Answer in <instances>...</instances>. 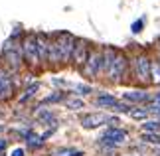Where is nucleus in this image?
I'll list each match as a JSON object with an SVG mask.
<instances>
[{
	"label": "nucleus",
	"mask_w": 160,
	"mask_h": 156,
	"mask_svg": "<svg viewBox=\"0 0 160 156\" xmlns=\"http://www.w3.org/2000/svg\"><path fill=\"white\" fill-rule=\"evenodd\" d=\"M107 123L111 124V127H117V124H119V118H117V117H109Z\"/></svg>",
	"instance_id": "nucleus-27"
},
{
	"label": "nucleus",
	"mask_w": 160,
	"mask_h": 156,
	"mask_svg": "<svg viewBox=\"0 0 160 156\" xmlns=\"http://www.w3.org/2000/svg\"><path fill=\"white\" fill-rule=\"evenodd\" d=\"M38 118H40V121H44L46 124H50V123H55V117H53V113H50V111H40Z\"/></svg>",
	"instance_id": "nucleus-23"
},
{
	"label": "nucleus",
	"mask_w": 160,
	"mask_h": 156,
	"mask_svg": "<svg viewBox=\"0 0 160 156\" xmlns=\"http://www.w3.org/2000/svg\"><path fill=\"white\" fill-rule=\"evenodd\" d=\"M2 130H4V127H2V124H0V133H2Z\"/></svg>",
	"instance_id": "nucleus-31"
},
{
	"label": "nucleus",
	"mask_w": 160,
	"mask_h": 156,
	"mask_svg": "<svg viewBox=\"0 0 160 156\" xmlns=\"http://www.w3.org/2000/svg\"><path fill=\"white\" fill-rule=\"evenodd\" d=\"M50 36L44 34V32H38L36 34V48H38V58H40V63L48 65V48H50Z\"/></svg>",
	"instance_id": "nucleus-10"
},
{
	"label": "nucleus",
	"mask_w": 160,
	"mask_h": 156,
	"mask_svg": "<svg viewBox=\"0 0 160 156\" xmlns=\"http://www.w3.org/2000/svg\"><path fill=\"white\" fill-rule=\"evenodd\" d=\"M6 146H8V142H6L4 138H0V154H4V150H6Z\"/></svg>",
	"instance_id": "nucleus-28"
},
{
	"label": "nucleus",
	"mask_w": 160,
	"mask_h": 156,
	"mask_svg": "<svg viewBox=\"0 0 160 156\" xmlns=\"http://www.w3.org/2000/svg\"><path fill=\"white\" fill-rule=\"evenodd\" d=\"M52 156H83V150H77V148H58V150H53Z\"/></svg>",
	"instance_id": "nucleus-15"
},
{
	"label": "nucleus",
	"mask_w": 160,
	"mask_h": 156,
	"mask_svg": "<svg viewBox=\"0 0 160 156\" xmlns=\"http://www.w3.org/2000/svg\"><path fill=\"white\" fill-rule=\"evenodd\" d=\"M93 91L89 85H81V83H77L75 85V93H79V95H89V93Z\"/></svg>",
	"instance_id": "nucleus-25"
},
{
	"label": "nucleus",
	"mask_w": 160,
	"mask_h": 156,
	"mask_svg": "<svg viewBox=\"0 0 160 156\" xmlns=\"http://www.w3.org/2000/svg\"><path fill=\"white\" fill-rule=\"evenodd\" d=\"M156 103H158V105H160V95H158V97H156Z\"/></svg>",
	"instance_id": "nucleus-30"
},
{
	"label": "nucleus",
	"mask_w": 160,
	"mask_h": 156,
	"mask_svg": "<svg viewBox=\"0 0 160 156\" xmlns=\"http://www.w3.org/2000/svg\"><path fill=\"white\" fill-rule=\"evenodd\" d=\"M111 109H113V111H117V113H128V111H131V107H128L127 103H119V101H117V103H115Z\"/></svg>",
	"instance_id": "nucleus-24"
},
{
	"label": "nucleus",
	"mask_w": 160,
	"mask_h": 156,
	"mask_svg": "<svg viewBox=\"0 0 160 156\" xmlns=\"http://www.w3.org/2000/svg\"><path fill=\"white\" fill-rule=\"evenodd\" d=\"M125 99L127 101H132V103H142L148 99V95H146V91H127Z\"/></svg>",
	"instance_id": "nucleus-13"
},
{
	"label": "nucleus",
	"mask_w": 160,
	"mask_h": 156,
	"mask_svg": "<svg viewBox=\"0 0 160 156\" xmlns=\"http://www.w3.org/2000/svg\"><path fill=\"white\" fill-rule=\"evenodd\" d=\"M140 30H142V20H138V22H134V24H132V32H134V34L140 32Z\"/></svg>",
	"instance_id": "nucleus-26"
},
{
	"label": "nucleus",
	"mask_w": 160,
	"mask_h": 156,
	"mask_svg": "<svg viewBox=\"0 0 160 156\" xmlns=\"http://www.w3.org/2000/svg\"><path fill=\"white\" fill-rule=\"evenodd\" d=\"M89 42H85V40H75V46H73V53H71V61L69 63H73L75 67H79L81 69L83 63H85V59H87V55H89Z\"/></svg>",
	"instance_id": "nucleus-6"
},
{
	"label": "nucleus",
	"mask_w": 160,
	"mask_h": 156,
	"mask_svg": "<svg viewBox=\"0 0 160 156\" xmlns=\"http://www.w3.org/2000/svg\"><path fill=\"white\" fill-rule=\"evenodd\" d=\"M26 142H28V146H30V148H34V150H36V148H40L42 144H44L42 136H38V134H32V133H30V134L26 136Z\"/></svg>",
	"instance_id": "nucleus-18"
},
{
	"label": "nucleus",
	"mask_w": 160,
	"mask_h": 156,
	"mask_svg": "<svg viewBox=\"0 0 160 156\" xmlns=\"http://www.w3.org/2000/svg\"><path fill=\"white\" fill-rule=\"evenodd\" d=\"M81 71H83V75L89 77V79L101 75V73H103V55H101V49H97V48H91L89 49V55H87V59H85Z\"/></svg>",
	"instance_id": "nucleus-3"
},
{
	"label": "nucleus",
	"mask_w": 160,
	"mask_h": 156,
	"mask_svg": "<svg viewBox=\"0 0 160 156\" xmlns=\"http://www.w3.org/2000/svg\"><path fill=\"white\" fill-rule=\"evenodd\" d=\"M142 128L146 130V133H158V130H160V123L158 121H146L142 124Z\"/></svg>",
	"instance_id": "nucleus-22"
},
{
	"label": "nucleus",
	"mask_w": 160,
	"mask_h": 156,
	"mask_svg": "<svg viewBox=\"0 0 160 156\" xmlns=\"http://www.w3.org/2000/svg\"><path fill=\"white\" fill-rule=\"evenodd\" d=\"M14 95V81H12L10 71L0 69V103L8 101Z\"/></svg>",
	"instance_id": "nucleus-9"
},
{
	"label": "nucleus",
	"mask_w": 160,
	"mask_h": 156,
	"mask_svg": "<svg viewBox=\"0 0 160 156\" xmlns=\"http://www.w3.org/2000/svg\"><path fill=\"white\" fill-rule=\"evenodd\" d=\"M127 138V130L125 128H119V127H111L105 134H103V138H101V144L103 146H119L122 144Z\"/></svg>",
	"instance_id": "nucleus-7"
},
{
	"label": "nucleus",
	"mask_w": 160,
	"mask_h": 156,
	"mask_svg": "<svg viewBox=\"0 0 160 156\" xmlns=\"http://www.w3.org/2000/svg\"><path fill=\"white\" fill-rule=\"evenodd\" d=\"M134 75H137L138 81H142V83H148L150 81V59L146 55L134 58Z\"/></svg>",
	"instance_id": "nucleus-8"
},
{
	"label": "nucleus",
	"mask_w": 160,
	"mask_h": 156,
	"mask_svg": "<svg viewBox=\"0 0 160 156\" xmlns=\"http://www.w3.org/2000/svg\"><path fill=\"white\" fill-rule=\"evenodd\" d=\"M107 115L105 113H89L81 117V127L83 128H99L107 123Z\"/></svg>",
	"instance_id": "nucleus-11"
},
{
	"label": "nucleus",
	"mask_w": 160,
	"mask_h": 156,
	"mask_svg": "<svg viewBox=\"0 0 160 156\" xmlns=\"http://www.w3.org/2000/svg\"><path fill=\"white\" fill-rule=\"evenodd\" d=\"M158 156H160V150H158Z\"/></svg>",
	"instance_id": "nucleus-33"
},
{
	"label": "nucleus",
	"mask_w": 160,
	"mask_h": 156,
	"mask_svg": "<svg viewBox=\"0 0 160 156\" xmlns=\"http://www.w3.org/2000/svg\"><path fill=\"white\" fill-rule=\"evenodd\" d=\"M115 103H117V99H115L113 95H99V97H97V105H99V107H107V109H111Z\"/></svg>",
	"instance_id": "nucleus-17"
},
{
	"label": "nucleus",
	"mask_w": 160,
	"mask_h": 156,
	"mask_svg": "<svg viewBox=\"0 0 160 156\" xmlns=\"http://www.w3.org/2000/svg\"><path fill=\"white\" fill-rule=\"evenodd\" d=\"M12 156H24V148H14V150H12Z\"/></svg>",
	"instance_id": "nucleus-29"
},
{
	"label": "nucleus",
	"mask_w": 160,
	"mask_h": 156,
	"mask_svg": "<svg viewBox=\"0 0 160 156\" xmlns=\"http://www.w3.org/2000/svg\"><path fill=\"white\" fill-rule=\"evenodd\" d=\"M127 63H128V59L125 58V55H122V53H117L115 59H113V63H111V67H109L107 73H105V75L109 77V81L119 83V81L125 79V75H127Z\"/></svg>",
	"instance_id": "nucleus-5"
},
{
	"label": "nucleus",
	"mask_w": 160,
	"mask_h": 156,
	"mask_svg": "<svg viewBox=\"0 0 160 156\" xmlns=\"http://www.w3.org/2000/svg\"><path fill=\"white\" fill-rule=\"evenodd\" d=\"M20 48H22L24 63H26L30 69H36V67L42 65L40 58H38V48H36V34H26V36H24Z\"/></svg>",
	"instance_id": "nucleus-2"
},
{
	"label": "nucleus",
	"mask_w": 160,
	"mask_h": 156,
	"mask_svg": "<svg viewBox=\"0 0 160 156\" xmlns=\"http://www.w3.org/2000/svg\"><path fill=\"white\" fill-rule=\"evenodd\" d=\"M128 115H131L134 121H142V118H146L148 111H146V109H131V111H128Z\"/></svg>",
	"instance_id": "nucleus-20"
},
{
	"label": "nucleus",
	"mask_w": 160,
	"mask_h": 156,
	"mask_svg": "<svg viewBox=\"0 0 160 156\" xmlns=\"http://www.w3.org/2000/svg\"><path fill=\"white\" fill-rule=\"evenodd\" d=\"M53 42H55V48H58V52H59L61 65L69 63L71 53H73V46H75V38H73L71 34H67V32H59V34H55Z\"/></svg>",
	"instance_id": "nucleus-4"
},
{
	"label": "nucleus",
	"mask_w": 160,
	"mask_h": 156,
	"mask_svg": "<svg viewBox=\"0 0 160 156\" xmlns=\"http://www.w3.org/2000/svg\"><path fill=\"white\" fill-rule=\"evenodd\" d=\"M38 89H40V83H32V85H28L26 89H24V93L20 97H18V103H28L30 99H32L36 93H38Z\"/></svg>",
	"instance_id": "nucleus-12"
},
{
	"label": "nucleus",
	"mask_w": 160,
	"mask_h": 156,
	"mask_svg": "<svg viewBox=\"0 0 160 156\" xmlns=\"http://www.w3.org/2000/svg\"><path fill=\"white\" fill-rule=\"evenodd\" d=\"M2 61L10 71H18L24 65V58H22V48L16 43L14 38H10L6 42V46L2 48Z\"/></svg>",
	"instance_id": "nucleus-1"
},
{
	"label": "nucleus",
	"mask_w": 160,
	"mask_h": 156,
	"mask_svg": "<svg viewBox=\"0 0 160 156\" xmlns=\"http://www.w3.org/2000/svg\"><path fill=\"white\" fill-rule=\"evenodd\" d=\"M150 81L160 85V61H150Z\"/></svg>",
	"instance_id": "nucleus-14"
},
{
	"label": "nucleus",
	"mask_w": 160,
	"mask_h": 156,
	"mask_svg": "<svg viewBox=\"0 0 160 156\" xmlns=\"http://www.w3.org/2000/svg\"><path fill=\"white\" fill-rule=\"evenodd\" d=\"M0 156H6V154H0Z\"/></svg>",
	"instance_id": "nucleus-32"
},
{
	"label": "nucleus",
	"mask_w": 160,
	"mask_h": 156,
	"mask_svg": "<svg viewBox=\"0 0 160 156\" xmlns=\"http://www.w3.org/2000/svg\"><path fill=\"white\" fill-rule=\"evenodd\" d=\"M65 107L69 111H79V109L85 107V103L81 99H77V97H69V99H65Z\"/></svg>",
	"instance_id": "nucleus-16"
},
{
	"label": "nucleus",
	"mask_w": 160,
	"mask_h": 156,
	"mask_svg": "<svg viewBox=\"0 0 160 156\" xmlns=\"http://www.w3.org/2000/svg\"><path fill=\"white\" fill-rule=\"evenodd\" d=\"M144 142H150V144H160V134L158 133H144L142 134Z\"/></svg>",
	"instance_id": "nucleus-21"
},
{
	"label": "nucleus",
	"mask_w": 160,
	"mask_h": 156,
	"mask_svg": "<svg viewBox=\"0 0 160 156\" xmlns=\"http://www.w3.org/2000/svg\"><path fill=\"white\" fill-rule=\"evenodd\" d=\"M63 97H65L63 93H59V91H58V93H53V95H50V97H46L44 101L40 103V107H44V105H52V103H59V101H61V99H63Z\"/></svg>",
	"instance_id": "nucleus-19"
}]
</instances>
